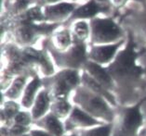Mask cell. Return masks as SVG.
<instances>
[{
    "instance_id": "6da1fadb",
    "label": "cell",
    "mask_w": 146,
    "mask_h": 136,
    "mask_svg": "<svg viewBox=\"0 0 146 136\" xmlns=\"http://www.w3.org/2000/svg\"><path fill=\"white\" fill-rule=\"evenodd\" d=\"M136 45L129 38L127 46L118 52L115 58L107 66L109 74L116 85L115 96L119 106H132L131 96L142 81V68L137 64Z\"/></svg>"
},
{
    "instance_id": "7a4b0ae2",
    "label": "cell",
    "mask_w": 146,
    "mask_h": 136,
    "mask_svg": "<svg viewBox=\"0 0 146 136\" xmlns=\"http://www.w3.org/2000/svg\"><path fill=\"white\" fill-rule=\"evenodd\" d=\"M71 101L95 119L103 123H113L115 118V107L104 97L80 85L72 95Z\"/></svg>"
},
{
    "instance_id": "3957f363",
    "label": "cell",
    "mask_w": 146,
    "mask_h": 136,
    "mask_svg": "<svg viewBox=\"0 0 146 136\" xmlns=\"http://www.w3.org/2000/svg\"><path fill=\"white\" fill-rule=\"evenodd\" d=\"M145 99L132 106H119L115 108L112 136H139L144 126L142 105Z\"/></svg>"
},
{
    "instance_id": "277c9868",
    "label": "cell",
    "mask_w": 146,
    "mask_h": 136,
    "mask_svg": "<svg viewBox=\"0 0 146 136\" xmlns=\"http://www.w3.org/2000/svg\"><path fill=\"white\" fill-rule=\"evenodd\" d=\"M42 81L52 100L70 99L81 85V73L79 70L64 69L51 76L42 78Z\"/></svg>"
},
{
    "instance_id": "5b68a950",
    "label": "cell",
    "mask_w": 146,
    "mask_h": 136,
    "mask_svg": "<svg viewBox=\"0 0 146 136\" xmlns=\"http://www.w3.org/2000/svg\"><path fill=\"white\" fill-rule=\"evenodd\" d=\"M53 60L59 67L71 70H83V68L88 61V50L85 43L74 42L69 49L63 52H59L49 48Z\"/></svg>"
},
{
    "instance_id": "8992f818",
    "label": "cell",
    "mask_w": 146,
    "mask_h": 136,
    "mask_svg": "<svg viewBox=\"0 0 146 136\" xmlns=\"http://www.w3.org/2000/svg\"><path fill=\"white\" fill-rule=\"evenodd\" d=\"M90 27L92 45H110L123 41V32L112 20L96 18L91 20Z\"/></svg>"
},
{
    "instance_id": "52a82bcc",
    "label": "cell",
    "mask_w": 146,
    "mask_h": 136,
    "mask_svg": "<svg viewBox=\"0 0 146 136\" xmlns=\"http://www.w3.org/2000/svg\"><path fill=\"white\" fill-rule=\"evenodd\" d=\"M55 26L49 24L36 25L31 22H21V25L14 32V36L17 43L24 47H29L36 41L42 34L50 33Z\"/></svg>"
},
{
    "instance_id": "ba28073f",
    "label": "cell",
    "mask_w": 146,
    "mask_h": 136,
    "mask_svg": "<svg viewBox=\"0 0 146 136\" xmlns=\"http://www.w3.org/2000/svg\"><path fill=\"white\" fill-rule=\"evenodd\" d=\"M63 123H64L66 133L81 130H87V129L105 124L95 119L86 111H84L79 106L74 105L72 112L65 120H63Z\"/></svg>"
},
{
    "instance_id": "9c48e42d",
    "label": "cell",
    "mask_w": 146,
    "mask_h": 136,
    "mask_svg": "<svg viewBox=\"0 0 146 136\" xmlns=\"http://www.w3.org/2000/svg\"><path fill=\"white\" fill-rule=\"evenodd\" d=\"M123 41H120L115 44L110 45H92L90 50L88 53V60L95 62L99 65H109L115 58L118 54V50L122 45Z\"/></svg>"
},
{
    "instance_id": "30bf717a",
    "label": "cell",
    "mask_w": 146,
    "mask_h": 136,
    "mask_svg": "<svg viewBox=\"0 0 146 136\" xmlns=\"http://www.w3.org/2000/svg\"><path fill=\"white\" fill-rule=\"evenodd\" d=\"M83 70L86 71V72L90 75L91 78H93L97 83L102 84L103 87L106 88L111 93H113V94H115V91H116L115 83L111 75L109 74L106 68L88 60V61L85 64Z\"/></svg>"
},
{
    "instance_id": "8fae6325",
    "label": "cell",
    "mask_w": 146,
    "mask_h": 136,
    "mask_svg": "<svg viewBox=\"0 0 146 136\" xmlns=\"http://www.w3.org/2000/svg\"><path fill=\"white\" fill-rule=\"evenodd\" d=\"M32 127L44 130L53 136H63L66 133L63 120H60L59 118H57L50 112L41 119L35 120Z\"/></svg>"
},
{
    "instance_id": "7c38bea8",
    "label": "cell",
    "mask_w": 146,
    "mask_h": 136,
    "mask_svg": "<svg viewBox=\"0 0 146 136\" xmlns=\"http://www.w3.org/2000/svg\"><path fill=\"white\" fill-rule=\"evenodd\" d=\"M42 88H43L42 78H39L37 75L34 76L31 79L30 81H28L22 98L20 100V104L22 106L23 109L30 110L32 108L39 92H40Z\"/></svg>"
},
{
    "instance_id": "4fadbf2b",
    "label": "cell",
    "mask_w": 146,
    "mask_h": 136,
    "mask_svg": "<svg viewBox=\"0 0 146 136\" xmlns=\"http://www.w3.org/2000/svg\"><path fill=\"white\" fill-rule=\"evenodd\" d=\"M81 84L83 86L87 87L88 89H90V91L96 93L97 95H100L102 97H104L107 101L111 104L113 107L119 106V104L117 102L116 96L115 94H113L110 91H108L107 89L104 88L102 84H100L97 83L93 78H91L86 71L83 70V72L81 73Z\"/></svg>"
},
{
    "instance_id": "5bb4252c",
    "label": "cell",
    "mask_w": 146,
    "mask_h": 136,
    "mask_svg": "<svg viewBox=\"0 0 146 136\" xmlns=\"http://www.w3.org/2000/svg\"><path fill=\"white\" fill-rule=\"evenodd\" d=\"M52 99L49 95L48 92L43 87L39 92L36 99L34 103L33 106L30 109V112L33 117V120H37L44 116L47 115L50 111Z\"/></svg>"
},
{
    "instance_id": "9a60e30c",
    "label": "cell",
    "mask_w": 146,
    "mask_h": 136,
    "mask_svg": "<svg viewBox=\"0 0 146 136\" xmlns=\"http://www.w3.org/2000/svg\"><path fill=\"white\" fill-rule=\"evenodd\" d=\"M74 4L70 3H59V4L48 6L45 8V20L53 21H62L65 20L70 14H73L74 11Z\"/></svg>"
},
{
    "instance_id": "2e32d148",
    "label": "cell",
    "mask_w": 146,
    "mask_h": 136,
    "mask_svg": "<svg viewBox=\"0 0 146 136\" xmlns=\"http://www.w3.org/2000/svg\"><path fill=\"white\" fill-rule=\"evenodd\" d=\"M27 75H20L15 77L5 91L2 92V97L4 100H21L26 85L28 83Z\"/></svg>"
},
{
    "instance_id": "e0dca14e",
    "label": "cell",
    "mask_w": 146,
    "mask_h": 136,
    "mask_svg": "<svg viewBox=\"0 0 146 136\" xmlns=\"http://www.w3.org/2000/svg\"><path fill=\"white\" fill-rule=\"evenodd\" d=\"M22 108L20 102L14 100H3L1 106L2 126L10 127L13 124V119Z\"/></svg>"
},
{
    "instance_id": "ac0fdd59",
    "label": "cell",
    "mask_w": 146,
    "mask_h": 136,
    "mask_svg": "<svg viewBox=\"0 0 146 136\" xmlns=\"http://www.w3.org/2000/svg\"><path fill=\"white\" fill-rule=\"evenodd\" d=\"M72 36L67 30H62L53 34L51 45L49 47L59 52H63L69 49L73 45L74 42L72 40Z\"/></svg>"
},
{
    "instance_id": "d6986e66",
    "label": "cell",
    "mask_w": 146,
    "mask_h": 136,
    "mask_svg": "<svg viewBox=\"0 0 146 136\" xmlns=\"http://www.w3.org/2000/svg\"><path fill=\"white\" fill-rule=\"evenodd\" d=\"M74 104L71 99H56L52 100L50 106V113L59 118L60 120H65L72 112Z\"/></svg>"
},
{
    "instance_id": "ffe728a7",
    "label": "cell",
    "mask_w": 146,
    "mask_h": 136,
    "mask_svg": "<svg viewBox=\"0 0 146 136\" xmlns=\"http://www.w3.org/2000/svg\"><path fill=\"white\" fill-rule=\"evenodd\" d=\"M99 12V5L94 0L88 2L86 5L81 6L80 8L74 9L73 12L72 19H86L92 18Z\"/></svg>"
},
{
    "instance_id": "44dd1931",
    "label": "cell",
    "mask_w": 146,
    "mask_h": 136,
    "mask_svg": "<svg viewBox=\"0 0 146 136\" xmlns=\"http://www.w3.org/2000/svg\"><path fill=\"white\" fill-rule=\"evenodd\" d=\"M78 136H112L113 123H105L87 130L76 131Z\"/></svg>"
},
{
    "instance_id": "7402d4cb",
    "label": "cell",
    "mask_w": 146,
    "mask_h": 136,
    "mask_svg": "<svg viewBox=\"0 0 146 136\" xmlns=\"http://www.w3.org/2000/svg\"><path fill=\"white\" fill-rule=\"evenodd\" d=\"M73 34L74 42L85 43L88 37H90V27L85 21H78L74 26Z\"/></svg>"
},
{
    "instance_id": "603a6c76",
    "label": "cell",
    "mask_w": 146,
    "mask_h": 136,
    "mask_svg": "<svg viewBox=\"0 0 146 136\" xmlns=\"http://www.w3.org/2000/svg\"><path fill=\"white\" fill-rule=\"evenodd\" d=\"M45 20V15L39 8H32L26 10L20 18L21 22H35V21H42Z\"/></svg>"
},
{
    "instance_id": "cb8c5ba5",
    "label": "cell",
    "mask_w": 146,
    "mask_h": 136,
    "mask_svg": "<svg viewBox=\"0 0 146 136\" xmlns=\"http://www.w3.org/2000/svg\"><path fill=\"white\" fill-rule=\"evenodd\" d=\"M33 122L34 120L30 110L21 109L13 119V124L21 125V126H24L28 128H32Z\"/></svg>"
},
{
    "instance_id": "d4e9b609",
    "label": "cell",
    "mask_w": 146,
    "mask_h": 136,
    "mask_svg": "<svg viewBox=\"0 0 146 136\" xmlns=\"http://www.w3.org/2000/svg\"><path fill=\"white\" fill-rule=\"evenodd\" d=\"M8 128H9V136H21L24 133L29 132L31 130V128L21 126V125H17V124H12L11 126Z\"/></svg>"
},
{
    "instance_id": "484cf974",
    "label": "cell",
    "mask_w": 146,
    "mask_h": 136,
    "mask_svg": "<svg viewBox=\"0 0 146 136\" xmlns=\"http://www.w3.org/2000/svg\"><path fill=\"white\" fill-rule=\"evenodd\" d=\"M30 134L31 136H53L52 134L48 133V131L41 130V129H39V128H35V127L31 128Z\"/></svg>"
},
{
    "instance_id": "4316f807",
    "label": "cell",
    "mask_w": 146,
    "mask_h": 136,
    "mask_svg": "<svg viewBox=\"0 0 146 136\" xmlns=\"http://www.w3.org/2000/svg\"><path fill=\"white\" fill-rule=\"evenodd\" d=\"M141 28H142V33H143L144 36L146 37V16H145L144 18H142Z\"/></svg>"
},
{
    "instance_id": "83f0119b",
    "label": "cell",
    "mask_w": 146,
    "mask_h": 136,
    "mask_svg": "<svg viewBox=\"0 0 146 136\" xmlns=\"http://www.w3.org/2000/svg\"><path fill=\"white\" fill-rule=\"evenodd\" d=\"M127 0H113V4H115V6H120V5H122L124 4L125 2H126Z\"/></svg>"
},
{
    "instance_id": "f1b7e54d",
    "label": "cell",
    "mask_w": 146,
    "mask_h": 136,
    "mask_svg": "<svg viewBox=\"0 0 146 136\" xmlns=\"http://www.w3.org/2000/svg\"><path fill=\"white\" fill-rule=\"evenodd\" d=\"M63 136H78V135L76 131H74V132H67V133H65Z\"/></svg>"
},
{
    "instance_id": "f546056e",
    "label": "cell",
    "mask_w": 146,
    "mask_h": 136,
    "mask_svg": "<svg viewBox=\"0 0 146 136\" xmlns=\"http://www.w3.org/2000/svg\"><path fill=\"white\" fill-rule=\"evenodd\" d=\"M43 1L47 3H56V2H58L59 0H43Z\"/></svg>"
},
{
    "instance_id": "4dcf8cb0",
    "label": "cell",
    "mask_w": 146,
    "mask_h": 136,
    "mask_svg": "<svg viewBox=\"0 0 146 136\" xmlns=\"http://www.w3.org/2000/svg\"><path fill=\"white\" fill-rule=\"evenodd\" d=\"M21 136H31L30 131H29V132H27V133H24V134H23V135H21Z\"/></svg>"
},
{
    "instance_id": "1f68e13d",
    "label": "cell",
    "mask_w": 146,
    "mask_h": 136,
    "mask_svg": "<svg viewBox=\"0 0 146 136\" xmlns=\"http://www.w3.org/2000/svg\"><path fill=\"white\" fill-rule=\"evenodd\" d=\"M142 129H143V131L145 132V134H146V124L144 125V126H143V128H142Z\"/></svg>"
}]
</instances>
